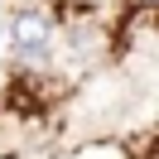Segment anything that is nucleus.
<instances>
[{
  "label": "nucleus",
  "mask_w": 159,
  "mask_h": 159,
  "mask_svg": "<svg viewBox=\"0 0 159 159\" xmlns=\"http://www.w3.org/2000/svg\"><path fill=\"white\" fill-rule=\"evenodd\" d=\"M48 39H53L48 10L24 5V10L10 15V48H15V53H24V58H43V53H48Z\"/></svg>",
  "instance_id": "obj_1"
}]
</instances>
